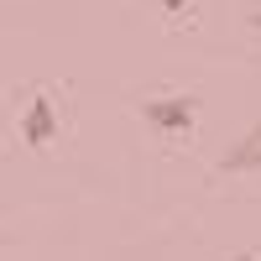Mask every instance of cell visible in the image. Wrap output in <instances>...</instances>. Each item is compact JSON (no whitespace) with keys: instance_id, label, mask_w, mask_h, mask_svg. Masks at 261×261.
Instances as JSON below:
<instances>
[{"instance_id":"cell-1","label":"cell","mask_w":261,"mask_h":261,"mask_svg":"<svg viewBox=\"0 0 261 261\" xmlns=\"http://www.w3.org/2000/svg\"><path fill=\"white\" fill-rule=\"evenodd\" d=\"M193 94H157V99H146L141 105V115H146V125H157V130H167V136H183V130H193Z\"/></svg>"},{"instance_id":"cell-2","label":"cell","mask_w":261,"mask_h":261,"mask_svg":"<svg viewBox=\"0 0 261 261\" xmlns=\"http://www.w3.org/2000/svg\"><path fill=\"white\" fill-rule=\"evenodd\" d=\"M58 136V110H53V99L47 94H37L32 105H27V110H21V146H47Z\"/></svg>"},{"instance_id":"cell-3","label":"cell","mask_w":261,"mask_h":261,"mask_svg":"<svg viewBox=\"0 0 261 261\" xmlns=\"http://www.w3.org/2000/svg\"><path fill=\"white\" fill-rule=\"evenodd\" d=\"M225 172H261V120L246 130L241 141H230V151L220 157Z\"/></svg>"},{"instance_id":"cell-4","label":"cell","mask_w":261,"mask_h":261,"mask_svg":"<svg viewBox=\"0 0 261 261\" xmlns=\"http://www.w3.org/2000/svg\"><path fill=\"white\" fill-rule=\"evenodd\" d=\"M225 261H261V256H251V251H235V256H225Z\"/></svg>"},{"instance_id":"cell-5","label":"cell","mask_w":261,"mask_h":261,"mask_svg":"<svg viewBox=\"0 0 261 261\" xmlns=\"http://www.w3.org/2000/svg\"><path fill=\"white\" fill-rule=\"evenodd\" d=\"M188 6V0H162V11H183Z\"/></svg>"},{"instance_id":"cell-6","label":"cell","mask_w":261,"mask_h":261,"mask_svg":"<svg viewBox=\"0 0 261 261\" xmlns=\"http://www.w3.org/2000/svg\"><path fill=\"white\" fill-rule=\"evenodd\" d=\"M251 32H256V37H261V11H251Z\"/></svg>"}]
</instances>
